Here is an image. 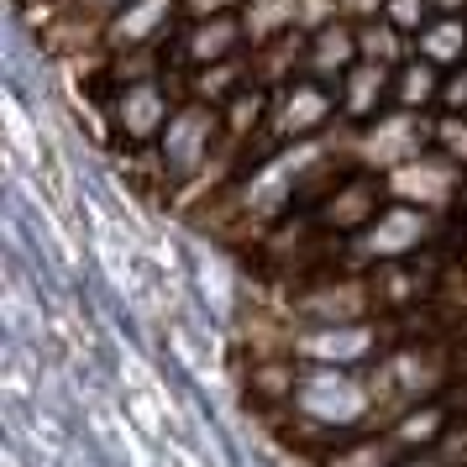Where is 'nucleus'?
<instances>
[{"mask_svg":"<svg viewBox=\"0 0 467 467\" xmlns=\"http://www.w3.org/2000/svg\"><path fill=\"white\" fill-rule=\"evenodd\" d=\"M379 389L362 383L352 368H299V394L295 410L320 431H352L373 415Z\"/></svg>","mask_w":467,"mask_h":467,"instance_id":"f257e3e1","label":"nucleus"},{"mask_svg":"<svg viewBox=\"0 0 467 467\" xmlns=\"http://www.w3.org/2000/svg\"><path fill=\"white\" fill-rule=\"evenodd\" d=\"M320 158H326V142H320V137L274 152V158H268L247 184H242V211H247V215H278L289 200H295V184L316 169Z\"/></svg>","mask_w":467,"mask_h":467,"instance_id":"f03ea898","label":"nucleus"},{"mask_svg":"<svg viewBox=\"0 0 467 467\" xmlns=\"http://www.w3.org/2000/svg\"><path fill=\"white\" fill-rule=\"evenodd\" d=\"M305 368H358L379 352V326L373 320H358V326H305L295 341H289Z\"/></svg>","mask_w":467,"mask_h":467,"instance_id":"7ed1b4c3","label":"nucleus"},{"mask_svg":"<svg viewBox=\"0 0 467 467\" xmlns=\"http://www.w3.org/2000/svg\"><path fill=\"white\" fill-rule=\"evenodd\" d=\"M215 131H221V116H215L211 106H184L173 110L169 131L158 137V148H163V169L173 173V179H194V173L205 169V158H211V142Z\"/></svg>","mask_w":467,"mask_h":467,"instance_id":"20e7f679","label":"nucleus"},{"mask_svg":"<svg viewBox=\"0 0 467 467\" xmlns=\"http://www.w3.org/2000/svg\"><path fill=\"white\" fill-rule=\"evenodd\" d=\"M425 236H431V211H420V205H383L379 221L368 232H358L352 253L362 263H400V257H410L420 247Z\"/></svg>","mask_w":467,"mask_h":467,"instance_id":"39448f33","label":"nucleus"},{"mask_svg":"<svg viewBox=\"0 0 467 467\" xmlns=\"http://www.w3.org/2000/svg\"><path fill=\"white\" fill-rule=\"evenodd\" d=\"M425 121L420 116H410V110H400V116H379L373 127L362 131L358 152L373 163V169H404V163H415V158H425Z\"/></svg>","mask_w":467,"mask_h":467,"instance_id":"423d86ee","label":"nucleus"},{"mask_svg":"<svg viewBox=\"0 0 467 467\" xmlns=\"http://www.w3.org/2000/svg\"><path fill=\"white\" fill-rule=\"evenodd\" d=\"M389 190L400 194V205H420V211H441L457 194V163L451 158H415L404 169L389 173Z\"/></svg>","mask_w":467,"mask_h":467,"instance_id":"0eeeda50","label":"nucleus"},{"mask_svg":"<svg viewBox=\"0 0 467 467\" xmlns=\"http://www.w3.org/2000/svg\"><path fill=\"white\" fill-rule=\"evenodd\" d=\"M173 121L169 110V95L158 79H137V85L121 89V100H116V131L131 137V142H152V137H163Z\"/></svg>","mask_w":467,"mask_h":467,"instance_id":"6e6552de","label":"nucleus"},{"mask_svg":"<svg viewBox=\"0 0 467 467\" xmlns=\"http://www.w3.org/2000/svg\"><path fill=\"white\" fill-rule=\"evenodd\" d=\"M337 116V100L326 85H289L278 95V110H274V131L289 137V142H310L326 121Z\"/></svg>","mask_w":467,"mask_h":467,"instance_id":"1a4fd4ad","label":"nucleus"},{"mask_svg":"<svg viewBox=\"0 0 467 467\" xmlns=\"http://www.w3.org/2000/svg\"><path fill=\"white\" fill-rule=\"evenodd\" d=\"M295 310L310 320V326H358V320H368V310H373V295L362 289L358 278H341V284H320L310 295H299Z\"/></svg>","mask_w":467,"mask_h":467,"instance_id":"9d476101","label":"nucleus"},{"mask_svg":"<svg viewBox=\"0 0 467 467\" xmlns=\"http://www.w3.org/2000/svg\"><path fill=\"white\" fill-rule=\"evenodd\" d=\"M173 0H131V5H121L116 16H110L106 26V43L110 47H142L158 37V26L169 22Z\"/></svg>","mask_w":467,"mask_h":467,"instance_id":"9b49d317","label":"nucleus"},{"mask_svg":"<svg viewBox=\"0 0 467 467\" xmlns=\"http://www.w3.org/2000/svg\"><path fill=\"white\" fill-rule=\"evenodd\" d=\"M383 379L389 389L410 404H425V394L441 383V362L431 358V352H394V358L383 362Z\"/></svg>","mask_w":467,"mask_h":467,"instance_id":"f8f14e48","label":"nucleus"},{"mask_svg":"<svg viewBox=\"0 0 467 467\" xmlns=\"http://www.w3.org/2000/svg\"><path fill=\"white\" fill-rule=\"evenodd\" d=\"M446 436V410L441 404H410V410H400L394 415V425H389V441L400 446V451H415L420 457L425 446H436Z\"/></svg>","mask_w":467,"mask_h":467,"instance_id":"ddd939ff","label":"nucleus"},{"mask_svg":"<svg viewBox=\"0 0 467 467\" xmlns=\"http://www.w3.org/2000/svg\"><path fill=\"white\" fill-rule=\"evenodd\" d=\"M358 58H362L358 32H347V26H337V22L316 26V43H310V74H320V79H331V74H352Z\"/></svg>","mask_w":467,"mask_h":467,"instance_id":"4468645a","label":"nucleus"},{"mask_svg":"<svg viewBox=\"0 0 467 467\" xmlns=\"http://www.w3.org/2000/svg\"><path fill=\"white\" fill-rule=\"evenodd\" d=\"M379 215L383 211H379V190H373V184H347L341 194L326 200L320 221H326V226H337V232H368Z\"/></svg>","mask_w":467,"mask_h":467,"instance_id":"2eb2a0df","label":"nucleus"},{"mask_svg":"<svg viewBox=\"0 0 467 467\" xmlns=\"http://www.w3.org/2000/svg\"><path fill=\"white\" fill-rule=\"evenodd\" d=\"M383 95H389V68L358 64L352 74H347V89H341V110H347L352 121H368V116L383 106Z\"/></svg>","mask_w":467,"mask_h":467,"instance_id":"dca6fc26","label":"nucleus"},{"mask_svg":"<svg viewBox=\"0 0 467 467\" xmlns=\"http://www.w3.org/2000/svg\"><path fill=\"white\" fill-rule=\"evenodd\" d=\"M242 43V26L232 22V16H211V22H200L190 32V43H184V53H190L194 64H226L232 58V47Z\"/></svg>","mask_w":467,"mask_h":467,"instance_id":"f3484780","label":"nucleus"},{"mask_svg":"<svg viewBox=\"0 0 467 467\" xmlns=\"http://www.w3.org/2000/svg\"><path fill=\"white\" fill-rule=\"evenodd\" d=\"M467 53V16H441L420 32V58L425 64H462Z\"/></svg>","mask_w":467,"mask_h":467,"instance_id":"a211bd4d","label":"nucleus"},{"mask_svg":"<svg viewBox=\"0 0 467 467\" xmlns=\"http://www.w3.org/2000/svg\"><path fill=\"white\" fill-rule=\"evenodd\" d=\"M253 394L257 400H268V404H295L299 394V368L295 362H257L253 368Z\"/></svg>","mask_w":467,"mask_h":467,"instance_id":"6ab92c4d","label":"nucleus"},{"mask_svg":"<svg viewBox=\"0 0 467 467\" xmlns=\"http://www.w3.org/2000/svg\"><path fill=\"white\" fill-rule=\"evenodd\" d=\"M194 284H200V295H205V305H211L215 316H226L232 310V274H226V263L221 257H194Z\"/></svg>","mask_w":467,"mask_h":467,"instance_id":"aec40b11","label":"nucleus"},{"mask_svg":"<svg viewBox=\"0 0 467 467\" xmlns=\"http://www.w3.org/2000/svg\"><path fill=\"white\" fill-rule=\"evenodd\" d=\"M326 467H400V446L379 436V441H352L337 457H326Z\"/></svg>","mask_w":467,"mask_h":467,"instance_id":"412c9836","label":"nucleus"},{"mask_svg":"<svg viewBox=\"0 0 467 467\" xmlns=\"http://www.w3.org/2000/svg\"><path fill=\"white\" fill-rule=\"evenodd\" d=\"M436 95H441V79H436V64H410L400 74V106L404 110H415V106H431V100H436Z\"/></svg>","mask_w":467,"mask_h":467,"instance_id":"4be33fe9","label":"nucleus"},{"mask_svg":"<svg viewBox=\"0 0 467 467\" xmlns=\"http://www.w3.org/2000/svg\"><path fill=\"white\" fill-rule=\"evenodd\" d=\"M358 47H362V64H379V68L400 64V32L394 26H362Z\"/></svg>","mask_w":467,"mask_h":467,"instance_id":"5701e85b","label":"nucleus"},{"mask_svg":"<svg viewBox=\"0 0 467 467\" xmlns=\"http://www.w3.org/2000/svg\"><path fill=\"white\" fill-rule=\"evenodd\" d=\"M257 121H263V95H257V89H236L232 106H226V131H232V137H247Z\"/></svg>","mask_w":467,"mask_h":467,"instance_id":"b1692460","label":"nucleus"},{"mask_svg":"<svg viewBox=\"0 0 467 467\" xmlns=\"http://www.w3.org/2000/svg\"><path fill=\"white\" fill-rule=\"evenodd\" d=\"M236 74H242V64H232V58H226V64H211V68H205V74L194 79V95H200V106H205V100H221V95H232V89H236Z\"/></svg>","mask_w":467,"mask_h":467,"instance_id":"393cba45","label":"nucleus"},{"mask_svg":"<svg viewBox=\"0 0 467 467\" xmlns=\"http://www.w3.org/2000/svg\"><path fill=\"white\" fill-rule=\"evenodd\" d=\"M383 11H389V26H394V32H415V37H420L425 26V16H431V0H389V5H383Z\"/></svg>","mask_w":467,"mask_h":467,"instance_id":"a878e982","label":"nucleus"},{"mask_svg":"<svg viewBox=\"0 0 467 467\" xmlns=\"http://www.w3.org/2000/svg\"><path fill=\"white\" fill-rule=\"evenodd\" d=\"M436 142H441V152L451 158V163H467V116L436 121Z\"/></svg>","mask_w":467,"mask_h":467,"instance_id":"bb28decb","label":"nucleus"},{"mask_svg":"<svg viewBox=\"0 0 467 467\" xmlns=\"http://www.w3.org/2000/svg\"><path fill=\"white\" fill-rule=\"evenodd\" d=\"M441 100L451 110H467V74H457V79H446L441 85Z\"/></svg>","mask_w":467,"mask_h":467,"instance_id":"cd10ccee","label":"nucleus"},{"mask_svg":"<svg viewBox=\"0 0 467 467\" xmlns=\"http://www.w3.org/2000/svg\"><path fill=\"white\" fill-rule=\"evenodd\" d=\"M436 11H446V16H457V11H467V0H431Z\"/></svg>","mask_w":467,"mask_h":467,"instance_id":"c85d7f7f","label":"nucleus"},{"mask_svg":"<svg viewBox=\"0 0 467 467\" xmlns=\"http://www.w3.org/2000/svg\"><path fill=\"white\" fill-rule=\"evenodd\" d=\"M400 467H441V457H431V451H420V457H410V462H400Z\"/></svg>","mask_w":467,"mask_h":467,"instance_id":"c756f323","label":"nucleus"},{"mask_svg":"<svg viewBox=\"0 0 467 467\" xmlns=\"http://www.w3.org/2000/svg\"><path fill=\"white\" fill-rule=\"evenodd\" d=\"M352 11H379V5H389V0H347Z\"/></svg>","mask_w":467,"mask_h":467,"instance_id":"7c9ffc66","label":"nucleus"},{"mask_svg":"<svg viewBox=\"0 0 467 467\" xmlns=\"http://www.w3.org/2000/svg\"><path fill=\"white\" fill-rule=\"evenodd\" d=\"M95 5H110V11H121V5H131V0H95Z\"/></svg>","mask_w":467,"mask_h":467,"instance_id":"2f4dec72","label":"nucleus"}]
</instances>
